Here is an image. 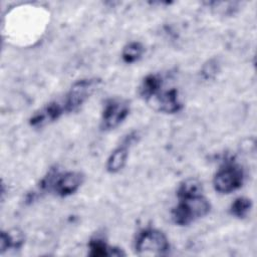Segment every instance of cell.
<instances>
[{"instance_id":"cell-1","label":"cell","mask_w":257,"mask_h":257,"mask_svg":"<svg viewBox=\"0 0 257 257\" xmlns=\"http://www.w3.org/2000/svg\"><path fill=\"white\" fill-rule=\"evenodd\" d=\"M179 202L172 210V219L176 225L187 226L195 220L206 216L211 205L203 193L178 197Z\"/></svg>"},{"instance_id":"cell-2","label":"cell","mask_w":257,"mask_h":257,"mask_svg":"<svg viewBox=\"0 0 257 257\" xmlns=\"http://www.w3.org/2000/svg\"><path fill=\"white\" fill-rule=\"evenodd\" d=\"M135 251L139 256H164L170 251V243L162 231L148 228L138 234Z\"/></svg>"},{"instance_id":"cell-3","label":"cell","mask_w":257,"mask_h":257,"mask_svg":"<svg viewBox=\"0 0 257 257\" xmlns=\"http://www.w3.org/2000/svg\"><path fill=\"white\" fill-rule=\"evenodd\" d=\"M99 84V78H84L75 81L60 100L64 112L69 113L77 110L97 89Z\"/></svg>"},{"instance_id":"cell-4","label":"cell","mask_w":257,"mask_h":257,"mask_svg":"<svg viewBox=\"0 0 257 257\" xmlns=\"http://www.w3.org/2000/svg\"><path fill=\"white\" fill-rule=\"evenodd\" d=\"M244 182V171L233 162L224 164L213 178L214 189L220 194H230L238 190Z\"/></svg>"},{"instance_id":"cell-5","label":"cell","mask_w":257,"mask_h":257,"mask_svg":"<svg viewBox=\"0 0 257 257\" xmlns=\"http://www.w3.org/2000/svg\"><path fill=\"white\" fill-rule=\"evenodd\" d=\"M130 113V102L126 99L113 97L108 98L103 105L101 112L100 127L103 131H110L117 127Z\"/></svg>"},{"instance_id":"cell-6","label":"cell","mask_w":257,"mask_h":257,"mask_svg":"<svg viewBox=\"0 0 257 257\" xmlns=\"http://www.w3.org/2000/svg\"><path fill=\"white\" fill-rule=\"evenodd\" d=\"M137 133L135 132L128 134L122 144L111 152L106 162V170L108 173L115 174L123 169L128 157V148L137 140Z\"/></svg>"},{"instance_id":"cell-7","label":"cell","mask_w":257,"mask_h":257,"mask_svg":"<svg viewBox=\"0 0 257 257\" xmlns=\"http://www.w3.org/2000/svg\"><path fill=\"white\" fill-rule=\"evenodd\" d=\"M152 100L155 108L165 113H176L183 107L176 88H170L167 90L161 89V91H159L150 101Z\"/></svg>"},{"instance_id":"cell-8","label":"cell","mask_w":257,"mask_h":257,"mask_svg":"<svg viewBox=\"0 0 257 257\" xmlns=\"http://www.w3.org/2000/svg\"><path fill=\"white\" fill-rule=\"evenodd\" d=\"M65 112L60 100H53L41 107L39 110L35 111L30 117L29 123L34 127H42L58 119Z\"/></svg>"},{"instance_id":"cell-9","label":"cell","mask_w":257,"mask_h":257,"mask_svg":"<svg viewBox=\"0 0 257 257\" xmlns=\"http://www.w3.org/2000/svg\"><path fill=\"white\" fill-rule=\"evenodd\" d=\"M88 255L91 257L104 256H124L125 253L118 247L109 246L103 239L94 237L88 243Z\"/></svg>"},{"instance_id":"cell-10","label":"cell","mask_w":257,"mask_h":257,"mask_svg":"<svg viewBox=\"0 0 257 257\" xmlns=\"http://www.w3.org/2000/svg\"><path fill=\"white\" fill-rule=\"evenodd\" d=\"M164 80L160 74H148L139 87L140 95L147 101H150L159 91H161Z\"/></svg>"},{"instance_id":"cell-11","label":"cell","mask_w":257,"mask_h":257,"mask_svg":"<svg viewBox=\"0 0 257 257\" xmlns=\"http://www.w3.org/2000/svg\"><path fill=\"white\" fill-rule=\"evenodd\" d=\"M25 242L24 234L18 229L10 231H2L0 236V252L3 254L5 251L13 249H20Z\"/></svg>"},{"instance_id":"cell-12","label":"cell","mask_w":257,"mask_h":257,"mask_svg":"<svg viewBox=\"0 0 257 257\" xmlns=\"http://www.w3.org/2000/svg\"><path fill=\"white\" fill-rule=\"evenodd\" d=\"M144 51L145 49L141 42L132 41L123 47L121 52V58L123 62L131 64L138 61L142 57Z\"/></svg>"},{"instance_id":"cell-13","label":"cell","mask_w":257,"mask_h":257,"mask_svg":"<svg viewBox=\"0 0 257 257\" xmlns=\"http://www.w3.org/2000/svg\"><path fill=\"white\" fill-rule=\"evenodd\" d=\"M252 208V201L246 197H239L234 200L230 207V213L232 216L243 219L247 217L248 213Z\"/></svg>"},{"instance_id":"cell-14","label":"cell","mask_w":257,"mask_h":257,"mask_svg":"<svg viewBox=\"0 0 257 257\" xmlns=\"http://www.w3.org/2000/svg\"><path fill=\"white\" fill-rule=\"evenodd\" d=\"M217 72V67L215 65V63H213L212 61H209L208 64H206L203 68V75L205 78H210L213 75H215V73Z\"/></svg>"}]
</instances>
